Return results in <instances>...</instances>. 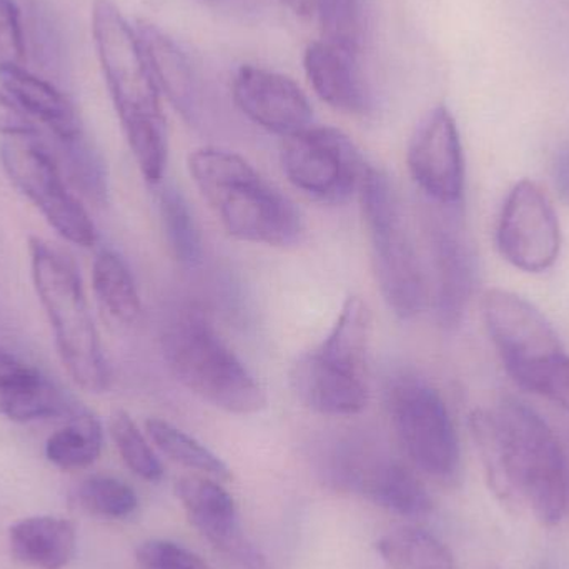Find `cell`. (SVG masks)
I'll list each match as a JSON object with an SVG mask.
<instances>
[{
    "label": "cell",
    "mask_w": 569,
    "mask_h": 569,
    "mask_svg": "<svg viewBox=\"0 0 569 569\" xmlns=\"http://www.w3.org/2000/svg\"><path fill=\"white\" fill-rule=\"evenodd\" d=\"M26 60L20 12L13 0H0V70L22 67Z\"/></svg>",
    "instance_id": "32"
},
{
    "label": "cell",
    "mask_w": 569,
    "mask_h": 569,
    "mask_svg": "<svg viewBox=\"0 0 569 569\" xmlns=\"http://www.w3.org/2000/svg\"><path fill=\"white\" fill-rule=\"evenodd\" d=\"M237 109L267 132L287 139L313 126V109L293 79L259 66H242L232 82Z\"/></svg>",
    "instance_id": "16"
},
{
    "label": "cell",
    "mask_w": 569,
    "mask_h": 569,
    "mask_svg": "<svg viewBox=\"0 0 569 569\" xmlns=\"http://www.w3.org/2000/svg\"><path fill=\"white\" fill-rule=\"evenodd\" d=\"M203 9L230 19H252L266 9L267 0H193Z\"/></svg>",
    "instance_id": "35"
},
{
    "label": "cell",
    "mask_w": 569,
    "mask_h": 569,
    "mask_svg": "<svg viewBox=\"0 0 569 569\" xmlns=\"http://www.w3.org/2000/svg\"><path fill=\"white\" fill-rule=\"evenodd\" d=\"M375 548L391 569H457L450 548L421 528L391 531L381 537Z\"/></svg>",
    "instance_id": "24"
},
{
    "label": "cell",
    "mask_w": 569,
    "mask_h": 569,
    "mask_svg": "<svg viewBox=\"0 0 569 569\" xmlns=\"http://www.w3.org/2000/svg\"><path fill=\"white\" fill-rule=\"evenodd\" d=\"M533 393L541 395L548 400L565 408L569 413V357L565 355L557 363L548 368L547 373L538 381Z\"/></svg>",
    "instance_id": "33"
},
{
    "label": "cell",
    "mask_w": 569,
    "mask_h": 569,
    "mask_svg": "<svg viewBox=\"0 0 569 569\" xmlns=\"http://www.w3.org/2000/svg\"><path fill=\"white\" fill-rule=\"evenodd\" d=\"M0 160L10 182L39 209L60 237L83 249L96 246L92 219L67 189L52 153L36 137L3 140Z\"/></svg>",
    "instance_id": "11"
},
{
    "label": "cell",
    "mask_w": 569,
    "mask_h": 569,
    "mask_svg": "<svg viewBox=\"0 0 569 569\" xmlns=\"http://www.w3.org/2000/svg\"><path fill=\"white\" fill-rule=\"evenodd\" d=\"M371 311L357 295L341 305L333 327L318 347L301 355L290 371L295 397L320 415L351 417L370 398Z\"/></svg>",
    "instance_id": "4"
},
{
    "label": "cell",
    "mask_w": 569,
    "mask_h": 569,
    "mask_svg": "<svg viewBox=\"0 0 569 569\" xmlns=\"http://www.w3.org/2000/svg\"><path fill=\"white\" fill-rule=\"evenodd\" d=\"M0 136L6 139L39 136V130L30 117L2 92H0Z\"/></svg>",
    "instance_id": "34"
},
{
    "label": "cell",
    "mask_w": 569,
    "mask_h": 569,
    "mask_svg": "<svg viewBox=\"0 0 569 569\" xmlns=\"http://www.w3.org/2000/svg\"><path fill=\"white\" fill-rule=\"evenodd\" d=\"M303 69L311 89L331 109L367 116L373 107L355 53L315 40L305 49Z\"/></svg>",
    "instance_id": "19"
},
{
    "label": "cell",
    "mask_w": 569,
    "mask_h": 569,
    "mask_svg": "<svg viewBox=\"0 0 569 569\" xmlns=\"http://www.w3.org/2000/svg\"><path fill=\"white\" fill-rule=\"evenodd\" d=\"M176 493L190 523L217 550L243 568L269 569L266 558L243 535L236 501L217 481L206 477H183L177 481Z\"/></svg>",
    "instance_id": "17"
},
{
    "label": "cell",
    "mask_w": 569,
    "mask_h": 569,
    "mask_svg": "<svg viewBox=\"0 0 569 569\" xmlns=\"http://www.w3.org/2000/svg\"><path fill=\"white\" fill-rule=\"evenodd\" d=\"M30 273L67 373L89 393L109 388L110 371L76 267L43 240L30 237Z\"/></svg>",
    "instance_id": "6"
},
{
    "label": "cell",
    "mask_w": 569,
    "mask_h": 569,
    "mask_svg": "<svg viewBox=\"0 0 569 569\" xmlns=\"http://www.w3.org/2000/svg\"><path fill=\"white\" fill-rule=\"evenodd\" d=\"M0 83L7 96L29 117L46 123L63 143L82 136L72 103L56 87L30 73L23 67L0 70Z\"/></svg>",
    "instance_id": "22"
},
{
    "label": "cell",
    "mask_w": 569,
    "mask_h": 569,
    "mask_svg": "<svg viewBox=\"0 0 569 569\" xmlns=\"http://www.w3.org/2000/svg\"><path fill=\"white\" fill-rule=\"evenodd\" d=\"M483 318L505 368L521 388L535 391L548 368L567 355L550 320L513 291H487Z\"/></svg>",
    "instance_id": "9"
},
{
    "label": "cell",
    "mask_w": 569,
    "mask_h": 569,
    "mask_svg": "<svg viewBox=\"0 0 569 569\" xmlns=\"http://www.w3.org/2000/svg\"><path fill=\"white\" fill-rule=\"evenodd\" d=\"M360 199L381 297L398 318L411 320L427 305L428 277L403 203L390 177L371 166L365 170Z\"/></svg>",
    "instance_id": "7"
},
{
    "label": "cell",
    "mask_w": 569,
    "mask_h": 569,
    "mask_svg": "<svg viewBox=\"0 0 569 569\" xmlns=\"http://www.w3.org/2000/svg\"><path fill=\"white\" fill-rule=\"evenodd\" d=\"M427 219L431 283L428 300L433 301L438 323L460 325L473 293L475 253L461 222V207H440Z\"/></svg>",
    "instance_id": "14"
},
{
    "label": "cell",
    "mask_w": 569,
    "mask_h": 569,
    "mask_svg": "<svg viewBox=\"0 0 569 569\" xmlns=\"http://www.w3.org/2000/svg\"><path fill=\"white\" fill-rule=\"evenodd\" d=\"M501 257L528 273L550 270L560 259L561 227L553 203L533 180H520L508 192L497 227Z\"/></svg>",
    "instance_id": "12"
},
{
    "label": "cell",
    "mask_w": 569,
    "mask_h": 569,
    "mask_svg": "<svg viewBox=\"0 0 569 569\" xmlns=\"http://www.w3.org/2000/svg\"><path fill=\"white\" fill-rule=\"evenodd\" d=\"M408 170L418 189L440 207H461L465 156L453 113L437 106L420 120L407 150Z\"/></svg>",
    "instance_id": "15"
},
{
    "label": "cell",
    "mask_w": 569,
    "mask_h": 569,
    "mask_svg": "<svg viewBox=\"0 0 569 569\" xmlns=\"http://www.w3.org/2000/svg\"><path fill=\"white\" fill-rule=\"evenodd\" d=\"M280 162L295 189L327 206H341L360 192L368 167L347 133L315 126L283 139Z\"/></svg>",
    "instance_id": "10"
},
{
    "label": "cell",
    "mask_w": 569,
    "mask_h": 569,
    "mask_svg": "<svg viewBox=\"0 0 569 569\" xmlns=\"http://www.w3.org/2000/svg\"><path fill=\"white\" fill-rule=\"evenodd\" d=\"M103 431L89 411H76L66 427L57 430L46 443V457L62 470H82L102 453Z\"/></svg>",
    "instance_id": "25"
},
{
    "label": "cell",
    "mask_w": 569,
    "mask_h": 569,
    "mask_svg": "<svg viewBox=\"0 0 569 569\" xmlns=\"http://www.w3.org/2000/svg\"><path fill=\"white\" fill-rule=\"evenodd\" d=\"M79 501L89 513L109 520H123L139 508L133 488L109 475H93L83 480L79 487Z\"/></svg>",
    "instance_id": "29"
},
{
    "label": "cell",
    "mask_w": 569,
    "mask_h": 569,
    "mask_svg": "<svg viewBox=\"0 0 569 569\" xmlns=\"http://www.w3.org/2000/svg\"><path fill=\"white\" fill-rule=\"evenodd\" d=\"M280 2L284 3L297 16H311V0H280Z\"/></svg>",
    "instance_id": "37"
},
{
    "label": "cell",
    "mask_w": 569,
    "mask_h": 569,
    "mask_svg": "<svg viewBox=\"0 0 569 569\" xmlns=\"http://www.w3.org/2000/svg\"><path fill=\"white\" fill-rule=\"evenodd\" d=\"M10 553L33 569H63L76 557L77 531L62 517H32L17 521L9 530Z\"/></svg>",
    "instance_id": "21"
},
{
    "label": "cell",
    "mask_w": 569,
    "mask_h": 569,
    "mask_svg": "<svg viewBox=\"0 0 569 569\" xmlns=\"http://www.w3.org/2000/svg\"><path fill=\"white\" fill-rule=\"evenodd\" d=\"M146 431L152 443L176 463L217 480L232 478V471L227 467L226 461L220 460L206 445L200 443L170 421L149 418L146 421Z\"/></svg>",
    "instance_id": "27"
},
{
    "label": "cell",
    "mask_w": 569,
    "mask_h": 569,
    "mask_svg": "<svg viewBox=\"0 0 569 569\" xmlns=\"http://www.w3.org/2000/svg\"><path fill=\"white\" fill-rule=\"evenodd\" d=\"M92 33L100 67L137 166L147 182H162L169 132L162 93L153 79L136 27L112 0H96Z\"/></svg>",
    "instance_id": "2"
},
{
    "label": "cell",
    "mask_w": 569,
    "mask_h": 569,
    "mask_svg": "<svg viewBox=\"0 0 569 569\" xmlns=\"http://www.w3.org/2000/svg\"><path fill=\"white\" fill-rule=\"evenodd\" d=\"M189 172L230 236L267 247H290L300 240V210L239 153L219 147L193 150Z\"/></svg>",
    "instance_id": "3"
},
{
    "label": "cell",
    "mask_w": 569,
    "mask_h": 569,
    "mask_svg": "<svg viewBox=\"0 0 569 569\" xmlns=\"http://www.w3.org/2000/svg\"><path fill=\"white\" fill-rule=\"evenodd\" d=\"M328 478L400 517L421 518L433 510L430 493L410 468L361 443L345 441L335 450Z\"/></svg>",
    "instance_id": "13"
},
{
    "label": "cell",
    "mask_w": 569,
    "mask_h": 569,
    "mask_svg": "<svg viewBox=\"0 0 569 569\" xmlns=\"http://www.w3.org/2000/svg\"><path fill=\"white\" fill-rule=\"evenodd\" d=\"M159 207L170 252L180 266L196 269L202 263L203 240L186 196L173 186L166 187Z\"/></svg>",
    "instance_id": "26"
},
{
    "label": "cell",
    "mask_w": 569,
    "mask_h": 569,
    "mask_svg": "<svg viewBox=\"0 0 569 569\" xmlns=\"http://www.w3.org/2000/svg\"><path fill=\"white\" fill-rule=\"evenodd\" d=\"M398 440L411 463L435 481L451 485L461 471V450L441 395L417 375L401 373L387 390Z\"/></svg>",
    "instance_id": "8"
},
{
    "label": "cell",
    "mask_w": 569,
    "mask_h": 569,
    "mask_svg": "<svg viewBox=\"0 0 569 569\" xmlns=\"http://www.w3.org/2000/svg\"><path fill=\"white\" fill-rule=\"evenodd\" d=\"M69 411V401L53 381L0 347V417L30 423Z\"/></svg>",
    "instance_id": "20"
},
{
    "label": "cell",
    "mask_w": 569,
    "mask_h": 569,
    "mask_svg": "<svg viewBox=\"0 0 569 569\" xmlns=\"http://www.w3.org/2000/svg\"><path fill=\"white\" fill-rule=\"evenodd\" d=\"M321 40L360 56L365 43L363 0H311Z\"/></svg>",
    "instance_id": "28"
},
{
    "label": "cell",
    "mask_w": 569,
    "mask_h": 569,
    "mask_svg": "<svg viewBox=\"0 0 569 569\" xmlns=\"http://www.w3.org/2000/svg\"><path fill=\"white\" fill-rule=\"evenodd\" d=\"M136 560L140 569H210L199 555L169 540L143 541Z\"/></svg>",
    "instance_id": "31"
},
{
    "label": "cell",
    "mask_w": 569,
    "mask_h": 569,
    "mask_svg": "<svg viewBox=\"0 0 569 569\" xmlns=\"http://www.w3.org/2000/svg\"><path fill=\"white\" fill-rule=\"evenodd\" d=\"M110 435L122 457L123 463L147 481H160L163 478L162 461L143 437L136 421L127 411L119 410L110 418Z\"/></svg>",
    "instance_id": "30"
},
{
    "label": "cell",
    "mask_w": 569,
    "mask_h": 569,
    "mask_svg": "<svg viewBox=\"0 0 569 569\" xmlns=\"http://www.w3.org/2000/svg\"><path fill=\"white\" fill-rule=\"evenodd\" d=\"M553 183L561 202L569 207V143L561 147L553 163Z\"/></svg>",
    "instance_id": "36"
},
{
    "label": "cell",
    "mask_w": 569,
    "mask_h": 569,
    "mask_svg": "<svg viewBox=\"0 0 569 569\" xmlns=\"http://www.w3.org/2000/svg\"><path fill=\"white\" fill-rule=\"evenodd\" d=\"M136 29L160 93L189 122H197L202 116L203 89L192 57L156 23L140 20Z\"/></svg>",
    "instance_id": "18"
},
{
    "label": "cell",
    "mask_w": 569,
    "mask_h": 569,
    "mask_svg": "<svg viewBox=\"0 0 569 569\" xmlns=\"http://www.w3.org/2000/svg\"><path fill=\"white\" fill-rule=\"evenodd\" d=\"M93 293L103 313L120 327H132L142 315L136 280L122 257L112 250L97 256L92 270Z\"/></svg>",
    "instance_id": "23"
},
{
    "label": "cell",
    "mask_w": 569,
    "mask_h": 569,
    "mask_svg": "<svg viewBox=\"0 0 569 569\" xmlns=\"http://www.w3.org/2000/svg\"><path fill=\"white\" fill-rule=\"evenodd\" d=\"M162 353L177 381L212 407L233 415L267 407L262 385L200 311L180 310L170 318Z\"/></svg>",
    "instance_id": "5"
},
{
    "label": "cell",
    "mask_w": 569,
    "mask_h": 569,
    "mask_svg": "<svg viewBox=\"0 0 569 569\" xmlns=\"http://www.w3.org/2000/svg\"><path fill=\"white\" fill-rule=\"evenodd\" d=\"M470 430L488 487L515 517L543 527L560 523L567 510V463L547 421L523 401L505 397L470 415Z\"/></svg>",
    "instance_id": "1"
}]
</instances>
